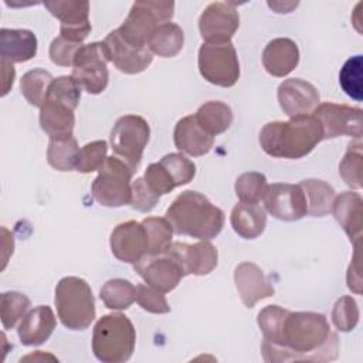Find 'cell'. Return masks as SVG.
I'll return each mask as SVG.
<instances>
[{"label": "cell", "mask_w": 363, "mask_h": 363, "mask_svg": "<svg viewBox=\"0 0 363 363\" xmlns=\"http://www.w3.org/2000/svg\"><path fill=\"white\" fill-rule=\"evenodd\" d=\"M319 92L308 81L289 78L278 86V102L281 109L289 116L311 115L319 105Z\"/></svg>", "instance_id": "obj_17"}, {"label": "cell", "mask_w": 363, "mask_h": 363, "mask_svg": "<svg viewBox=\"0 0 363 363\" xmlns=\"http://www.w3.org/2000/svg\"><path fill=\"white\" fill-rule=\"evenodd\" d=\"M184 44V33L180 26L174 23L160 24L153 33L147 47L152 54L163 58L177 55Z\"/></svg>", "instance_id": "obj_30"}, {"label": "cell", "mask_w": 363, "mask_h": 363, "mask_svg": "<svg viewBox=\"0 0 363 363\" xmlns=\"http://www.w3.org/2000/svg\"><path fill=\"white\" fill-rule=\"evenodd\" d=\"M109 61V50L104 41L84 44L75 54L71 75L88 94L98 95L108 86Z\"/></svg>", "instance_id": "obj_9"}, {"label": "cell", "mask_w": 363, "mask_h": 363, "mask_svg": "<svg viewBox=\"0 0 363 363\" xmlns=\"http://www.w3.org/2000/svg\"><path fill=\"white\" fill-rule=\"evenodd\" d=\"M173 139L180 152L196 157L208 153L214 145V136L197 123L194 115H187L176 123Z\"/></svg>", "instance_id": "obj_24"}, {"label": "cell", "mask_w": 363, "mask_h": 363, "mask_svg": "<svg viewBox=\"0 0 363 363\" xmlns=\"http://www.w3.org/2000/svg\"><path fill=\"white\" fill-rule=\"evenodd\" d=\"M360 312L357 302L352 296L339 298L332 309V322L340 332H350L359 323Z\"/></svg>", "instance_id": "obj_41"}, {"label": "cell", "mask_w": 363, "mask_h": 363, "mask_svg": "<svg viewBox=\"0 0 363 363\" xmlns=\"http://www.w3.org/2000/svg\"><path fill=\"white\" fill-rule=\"evenodd\" d=\"M136 302L139 306L150 313H169L170 306L162 291L147 285L139 284L136 286Z\"/></svg>", "instance_id": "obj_43"}, {"label": "cell", "mask_w": 363, "mask_h": 363, "mask_svg": "<svg viewBox=\"0 0 363 363\" xmlns=\"http://www.w3.org/2000/svg\"><path fill=\"white\" fill-rule=\"evenodd\" d=\"M54 81L51 72L43 68H34L27 71L20 79V89L28 104L41 108L47 99L48 89Z\"/></svg>", "instance_id": "obj_32"}, {"label": "cell", "mask_w": 363, "mask_h": 363, "mask_svg": "<svg viewBox=\"0 0 363 363\" xmlns=\"http://www.w3.org/2000/svg\"><path fill=\"white\" fill-rule=\"evenodd\" d=\"M136 332L123 313L104 315L94 326L92 352L102 363H123L135 350Z\"/></svg>", "instance_id": "obj_4"}, {"label": "cell", "mask_w": 363, "mask_h": 363, "mask_svg": "<svg viewBox=\"0 0 363 363\" xmlns=\"http://www.w3.org/2000/svg\"><path fill=\"white\" fill-rule=\"evenodd\" d=\"M268 6H269L271 9H274L277 13H289V10L286 9V6L294 9V7L298 6V3L295 1V3H284V4H282V1H268Z\"/></svg>", "instance_id": "obj_49"}, {"label": "cell", "mask_w": 363, "mask_h": 363, "mask_svg": "<svg viewBox=\"0 0 363 363\" xmlns=\"http://www.w3.org/2000/svg\"><path fill=\"white\" fill-rule=\"evenodd\" d=\"M142 225L147 238V255H157L172 244L173 228L164 217H146Z\"/></svg>", "instance_id": "obj_34"}, {"label": "cell", "mask_w": 363, "mask_h": 363, "mask_svg": "<svg viewBox=\"0 0 363 363\" xmlns=\"http://www.w3.org/2000/svg\"><path fill=\"white\" fill-rule=\"evenodd\" d=\"M265 362H332L337 359L339 339L323 313L288 312L271 337H262Z\"/></svg>", "instance_id": "obj_1"}, {"label": "cell", "mask_w": 363, "mask_h": 363, "mask_svg": "<svg viewBox=\"0 0 363 363\" xmlns=\"http://www.w3.org/2000/svg\"><path fill=\"white\" fill-rule=\"evenodd\" d=\"M45 9L57 17L60 35L68 41L81 44L91 33L89 3L86 0H48Z\"/></svg>", "instance_id": "obj_13"}, {"label": "cell", "mask_w": 363, "mask_h": 363, "mask_svg": "<svg viewBox=\"0 0 363 363\" xmlns=\"http://www.w3.org/2000/svg\"><path fill=\"white\" fill-rule=\"evenodd\" d=\"M1 68H3V94L1 95L4 96V95H7L10 88L13 86L16 71H14L13 64H10L7 61H3V60H1Z\"/></svg>", "instance_id": "obj_48"}, {"label": "cell", "mask_w": 363, "mask_h": 363, "mask_svg": "<svg viewBox=\"0 0 363 363\" xmlns=\"http://www.w3.org/2000/svg\"><path fill=\"white\" fill-rule=\"evenodd\" d=\"M320 140H323V132L312 113L295 116L285 122H268L259 132L262 150L281 159H301L309 155Z\"/></svg>", "instance_id": "obj_2"}, {"label": "cell", "mask_w": 363, "mask_h": 363, "mask_svg": "<svg viewBox=\"0 0 363 363\" xmlns=\"http://www.w3.org/2000/svg\"><path fill=\"white\" fill-rule=\"evenodd\" d=\"M112 254L122 262L138 264L147 255V238L142 223L126 221L118 224L111 233Z\"/></svg>", "instance_id": "obj_16"}, {"label": "cell", "mask_w": 363, "mask_h": 363, "mask_svg": "<svg viewBox=\"0 0 363 363\" xmlns=\"http://www.w3.org/2000/svg\"><path fill=\"white\" fill-rule=\"evenodd\" d=\"M54 301L61 323L71 330H84L95 319V299L89 284L82 278L60 279Z\"/></svg>", "instance_id": "obj_5"}, {"label": "cell", "mask_w": 363, "mask_h": 363, "mask_svg": "<svg viewBox=\"0 0 363 363\" xmlns=\"http://www.w3.org/2000/svg\"><path fill=\"white\" fill-rule=\"evenodd\" d=\"M312 115L320 123L323 139L337 136L362 138V109L335 102L319 104Z\"/></svg>", "instance_id": "obj_11"}, {"label": "cell", "mask_w": 363, "mask_h": 363, "mask_svg": "<svg viewBox=\"0 0 363 363\" xmlns=\"http://www.w3.org/2000/svg\"><path fill=\"white\" fill-rule=\"evenodd\" d=\"M108 143L105 140H94L84 145L79 150L75 170L79 173H91L99 170L106 160Z\"/></svg>", "instance_id": "obj_42"}, {"label": "cell", "mask_w": 363, "mask_h": 363, "mask_svg": "<svg viewBox=\"0 0 363 363\" xmlns=\"http://www.w3.org/2000/svg\"><path fill=\"white\" fill-rule=\"evenodd\" d=\"M299 62V50L291 38L271 40L262 51V65L272 77L282 78L292 72Z\"/></svg>", "instance_id": "obj_22"}, {"label": "cell", "mask_w": 363, "mask_h": 363, "mask_svg": "<svg viewBox=\"0 0 363 363\" xmlns=\"http://www.w3.org/2000/svg\"><path fill=\"white\" fill-rule=\"evenodd\" d=\"M332 213L354 245L360 242L363 227V200L359 193L343 191L335 197Z\"/></svg>", "instance_id": "obj_21"}, {"label": "cell", "mask_w": 363, "mask_h": 363, "mask_svg": "<svg viewBox=\"0 0 363 363\" xmlns=\"http://www.w3.org/2000/svg\"><path fill=\"white\" fill-rule=\"evenodd\" d=\"M160 196L156 194L145 182L143 177H136L132 182V199L130 206L142 213L152 211L159 203Z\"/></svg>", "instance_id": "obj_44"}, {"label": "cell", "mask_w": 363, "mask_h": 363, "mask_svg": "<svg viewBox=\"0 0 363 363\" xmlns=\"http://www.w3.org/2000/svg\"><path fill=\"white\" fill-rule=\"evenodd\" d=\"M197 62L201 77L213 85L230 88L240 78V62L231 41L223 44L203 43Z\"/></svg>", "instance_id": "obj_10"}, {"label": "cell", "mask_w": 363, "mask_h": 363, "mask_svg": "<svg viewBox=\"0 0 363 363\" xmlns=\"http://www.w3.org/2000/svg\"><path fill=\"white\" fill-rule=\"evenodd\" d=\"M362 167H363V155L362 143H350L343 159L339 163V174L343 182L352 189H362Z\"/></svg>", "instance_id": "obj_37"}, {"label": "cell", "mask_w": 363, "mask_h": 363, "mask_svg": "<svg viewBox=\"0 0 363 363\" xmlns=\"http://www.w3.org/2000/svg\"><path fill=\"white\" fill-rule=\"evenodd\" d=\"M82 44L68 41L61 35L55 37L50 44V58L55 65L72 67L75 54Z\"/></svg>", "instance_id": "obj_46"}, {"label": "cell", "mask_w": 363, "mask_h": 363, "mask_svg": "<svg viewBox=\"0 0 363 363\" xmlns=\"http://www.w3.org/2000/svg\"><path fill=\"white\" fill-rule=\"evenodd\" d=\"M37 54V37L26 28L0 30V57L10 64L26 62Z\"/></svg>", "instance_id": "obj_25"}, {"label": "cell", "mask_w": 363, "mask_h": 363, "mask_svg": "<svg viewBox=\"0 0 363 363\" xmlns=\"http://www.w3.org/2000/svg\"><path fill=\"white\" fill-rule=\"evenodd\" d=\"M363 61L362 55H354L349 58L340 72H339V84L342 89L354 101L363 99Z\"/></svg>", "instance_id": "obj_36"}, {"label": "cell", "mask_w": 363, "mask_h": 363, "mask_svg": "<svg viewBox=\"0 0 363 363\" xmlns=\"http://www.w3.org/2000/svg\"><path fill=\"white\" fill-rule=\"evenodd\" d=\"M173 13V1H135L128 17L116 30L129 44L147 47L156 28L169 23Z\"/></svg>", "instance_id": "obj_6"}, {"label": "cell", "mask_w": 363, "mask_h": 363, "mask_svg": "<svg viewBox=\"0 0 363 363\" xmlns=\"http://www.w3.org/2000/svg\"><path fill=\"white\" fill-rule=\"evenodd\" d=\"M265 210L282 221H296L308 214L306 199L299 184H269L262 197Z\"/></svg>", "instance_id": "obj_14"}, {"label": "cell", "mask_w": 363, "mask_h": 363, "mask_svg": "<svg viewBox=\"0 0 363 363\" xmlns=\"http://www.w3.org/2000/svg\"><path fill=\"white\" fill-rule=\"evenodd\" d=\"M133 170L119 157H106L98 176L92 182V197L105 207H122L130 204Z\"/></svg>", "instance_id": "obj_7"}, {"label": "cell", "mask_w": 363, "mask_h": 363, "mask_svg": "<svg viewBox=\"0 0 363 363\" xmlns=\"http://www.w3.org/2000/svg\"><path fill=\"white\" fill-rule=\"evenodd\" d=\"M234 282L247 308H254L258 301L269 298L275 292L262 269L254 262L238 264L234 269Z\"/></svg>", "instance_id": "obj_20"}, {"label": "cell", "mask_w": 363, "mask_h": 363, "mask_svg": "<svg viewBox=\"0 0 363 363\" xmlns=\"http://www.w3.org/2000/svg\"><path fill=\"white\" fill-rule=\"evenodd\" d=\"M57 320L50 306L40 305L28 311L21 319L17 335L24 346L43 345L54 332Z\"/></svg>", "instance_id": "obj_23"}, {"label": "cell", "mask_w": 363, "mask_h": 363, "mask_svg": "<svg viewBox=\"0 0 363 363\" xmlns=\"http://www.w3.org/2000/svg\"><path fill=\"white\" fill-rule=\"evenodd\" d=\"M30 308V299L16 291H9L1 294L0 305V318L4 329H13L16 323L24 318Z\"/></svg>", "instance_id": "obj_38"}, {"label": "cell", "mask_w": 363, "mask_h": 363, "mask_svg": "<svg viewBox=\"0 0 363 363\" xmlns=\"http://www.w3.org/2000/svg\"><path fill=\"white\" fill-rule=\"evenodd\" d=\"M40 126L50 138L72 136L75 126L74 109L64 104L47 99L40 108Z\"/></svg>", "instance_id": "obj_26"}, {"label": "cell", "mask_w": 363, "mask_h": 363, "mask_svg": "<svg viewBox=\"0 0 363 363\" xmlns=\"http://www.w3.org/2000/svg\"><path fill=\"white\" fill-rule=\"evenodd\" d=\"M149 136L150 128L145 118L139 115H123L115 122L109 140L115 156L135 172L140 164Z\"/></svg>", "instance_id": "obj_8"}, {"label": "cell", "mask_w": 363, "mask_h": 363, "mask_svg": "<svg viewBox=\"0 0 363 363\" xmlns=\"http://www.w3.org/2000/svg\"><path fill=\"white\" fill-rule=\"evenodd\" d=\"M299 186L305 193L309 216L325 217L332 213L336 191L330 184L319 179H306L302 180Z\"/></svg>", "instance_id": "obj_28"}, {"label": "cell", "mask_w": 363, "mask_h": 363, "mask_svg": "<svg viewBox=\"0 0 363 363\" xmlns=\"http://www.w3.org/2000/svg\"><path fill=\"white\" fill-rule=\"evenodd\" d=\"M99 298L109 309H128L136 301V288L132 282L122 278L109 279L102 285Z\"/></svg>", "instance_id": "obj_33"}, {"label": "cell", "mask_w": 363, "mask_h": 363, "mask_svg": "<svg viewBox=\"0 0 363 363\" xmlns=\"http://www.w3.org/2000/svg\"><path fill=\"white\" fill-rule=\"evenodd\" d=\"M104 43L106 44L113 65L125 74H139L153 61L149 47H136L123 40L118 30L111 31Z\"/></svg>", "instance_id": "obj_19"}, {"label": "cell", "mask_w": 363, "mask_h": 363, "mask_svg": "<svg viewBox=\"0 0 363 363\" xmlns=\"http://www.w3.org/2000/svg\"><path fill=\"white\" fill-rule=\"evenodd\" d=\"M133 268L147 285L163 294L173 291L186 277L180 262L167 250L157 255H146Z\"/></svg>", "instance_id": "obj_15"}, {"label": "cell", "mask_w": 363, "mask_h": 363, "mask_svg": "<svg viewBox=\"0 0 363 363\" xmlns=\"http://www.w3.org/2000/svg\"><path fill=\"white\" fill-rule=\"evenodd\" d=\"M167 251L180 262L184 275H207L217 267V248L207 240L196 244L172 242Z\"/></svg>", "instance_id": "obj_18"}, {"label": "cell", "mask_w": 363, "mask_h": 363, "mask_svg": "<svg viewBox=\"0 0 363 363\" xmlns=\"http://www.w3.org/2000/svg\"><path fill=\"white\" fill-rule=\"evenodd\" d=\"M356 247V252H354V257H353V261L352 264L349 265V269H347V286L350 291L356 292V294H360L362 292V279H360V268H359V259H357V248H359V244L354 245Z\"/></svg>", "instance_id": "obj_47"}, {"label": "cell", "mask_w": 363, "mask_h": 363, "mask_svg": "<svg viewBox=\"0 0 363 363\" xmlns=\"http://www.w3.org/2000/svg\"><path fill=\"white\" fill-rule=\"evenodd\" d=\"M197 123L211 136L224 133L233 123L231 108L221 101H208L194 113Z\"/></svg>", "instance_id": "obj_29"}, {"label": "cell", "mask_w": 363, "mask_h": 363, "mask_svg": "<svg viewBox=\"0 0 363 363\" xmlns=\"http://www.w3.org/2000/svg\"><path fill=\"white\" fill-rule=\"evenodd\" d=\"M238 26V11L235 4L230 1L210 3L199 18L200 35L206 43L210 44L230 43Z\"/></svg>", "instance_id": "obj_12"}, {"label": "cell", "mask_w": 363, "mask_h": 363, "mask_svg": "<svg viewBox=\"0 0 363 363\" xmlns=\"http://www.w3.org/2000/svg\"><path fill=\"white\" fill-rule=\"evenodd\" d=\"M170 174L174 186L187 184L196 174V164L182 153L164 155L159 162Z\"/></svg>", "instance_id": "obj_40"}, {"label": "cell", "mask_w": 363, "mask_h": 363, "mask_svg": "<svg viewBox=\"0 0 363 363\" xmlns=\"http://www.w3.org/2000/svg\"><path fill=\"white\" fill-rule=\"evenodd\" d=\"M81 85L74 79L72 75H62L54 78V81L51 82L47 99L64 104L75 111L81 99Z\"/></svg>", "instance_id": "obj_39"}, {"label": "cell", "mask_w": 363, "mask_h": 363, "mask_svg": "<svg viewBox=\"0 0 363 363\" xmlns=\"http://www.w3.org/2000/svg\"><path fill=\"white\" fill-rule=\"evenodd\" d=\"M173 233L199 240L217 237L224 227V211L204 194L193 190L180 193L166 211Z\"/></svg>", "instance_id": "obj_3"}, {"label": "cell", "mask_w": 363, "mask_h": 363, "mask_svg": "<svg viewBox=\"0 0 363 363\" xmlns=\"http://www.w3.org/2000/svg\"><path fill=\"white\" fill-rule=\"evenodd\" d=\"M143 179L147 183V186L159 196L167 194L176 187L170 174L166 172V169L159 162L150 163L147 166V169L145 170Z\"/></svg>", "instance_id": "obj_45"}, {"label": "cell", "mask_w": 363, "mask_h": 363, "mask_svg": "<svg viewBox=\"0 0 363 363\" xmlns=\"http://www.w3.org/2000/svg\"><path fill=\"white\" fill-rule=\"evenodd\" d=\"M231 227L233 230L245 240H254L261 235L267 225L265 208L257 204L238 203L231 211Z\"/></svg>", "instance_id": "obj_27"}, {"label": "cell", "mask_w": 363, "mask_h": 363, "mask_svg": "<svg viewBox=\"0 0 363 363\" xmlns=\"http://www.w3.org/2000/svg\"><path fill=\"white\" fill-rule=\"evenodd\" d=\"M267 187V177L259 172L242 173L235 180V194L241 203H259L265 194Z\"/></svg>", "instance_id": "obj_35"}, {"label": "cell", "mask_w": 363, "mask_h": 363, "mask_svg": "<svg viewBox=\"0 0 363 363\" xmlns=\"http://www.w3.org/2000/svg\"><path fill=\"white\" fill-rule=\"evenodd\" d=\"M79 147L74 136L50 138L47 149V162L58 172H69L75 169L79 156Z\"/></svg>", "instance_id": "obj_31"}]
</instances>
